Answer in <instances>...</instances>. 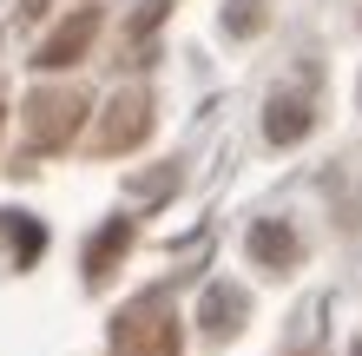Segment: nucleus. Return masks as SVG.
Wrapping results in <instances>:
<instances>
[{
	"label": "nucleus",
	"instance_id": "nucleus-11",
	"mask_svg": "<svg viewBox=\"0 0 362 356\" xmlns=\"http://www.w3.org/2000/svg\"><path fill=\"white\" fill-rule=\"evenodd\" d=\"M7 238L20 244V251H13V264H33V258H40V244H47V231H40L27 212H7Z\"/></svg>",
	"mask_w": 362,
	"mask_h": 356
},
{
	"label": "nucleus",
	"instance_id": "nucleus-8",
	"mask_svg": "<svg viewBox=\"0 0 362 356\" xmlns=\"http://www.w3.org/2000/svg\"><path fill=\"white\" fill-rule=\"evenodd\" d=\"M198 317L211 337H238L244 317H250V297H244V284H211L204 290V304H198Z\"/></svg>",
	"mask_w": 362,
	"mask_h": 356
},
{
	"label": "nucleus",
	"instance_id": "nucleus-2",
	"mask_svg": "<svg viewBox=\"0 0 362 356\" xmlns=\"http://www.w3.org/2000/svg\"><path fill=\"white\" fill-rule=\"evenodd\" d=\"M79 125H86V93H73V86H40L27 99V139L40 145V152H59Z\"/></svg>",
	"mask_w": 362,
	"mask_h": 356
},
{
	"label": "nucleus",
	"instance_id": "nucleus-14",
	"mask_svg": "<svg viewBox=\"0 0 362 356\" xmlns=\"http://www.w3.org/2000/svg\"><path fill=\"white\" fill-rule=\"evenodd\" d=\"M0 119H7V106H0Z\"/></svg>",
	"mask_w": 362,
	"mask_h": 356
},
{
	"label": "nucleus",
	"instance_id": "nucleus-10",
	"mask_svg": "<svg viewBox=\"0 0 362 356\" xmlns=\"http://www.w3.org/2000/svg\"><path fill=\"white\" fill-rule=\"evenodd\" d=\"M125 192L145 198V205L165 198V192H178V165H152V172H132V178H125Z\"/></svg>",
	"mask_w": 362,
	"mask_h": 356
},
{
	"label": "nucleus",
	"instance_id": "nucleus-13",
	"mask_svg": "<svg viewBox=\"0 0 362 356\" xmlns=\"http://www.w3.org/2000/svg\"><path fill=\"white\" fill-rule=\"evenodd\" d=\"M349 356H362V337H356V350H349Z\"/></svg>",
	"mask_w": 362,
	"mask_h": 356
},
{
	"label": "nucleus",
	"instance_id": "nucleus-12",
	"mask_svg": "<svg viewBox=\"0 0 362 356\" xmlns=\"http://www.w3.org/2000/svg\"><path fill=\"white\" fill-rule=\"evenodd\" d=\"M158 13H165V0H139V20H132V33L145 40V33H152V27H158Z\"/></svg>",
	"mask_w": 362,
	"mask_h": 356
},
{
	"label": "nucleus",
	"instance_id": "nucleus-1",
	"mask_svg": "<svg viewBox=\"0 0 362 356\" xmlns=\"http://www.w3.org/2000/svg\"><path fill=\"white\" fill-rule=\"evenodd\" d=\"M112 350H119V356H185V350H178V323H172L165 290H145V297L112 323Z\"/></svg>",
	"mask_w": 362,
	"mask_h": 356
},
{
	"label": "nucleus",
	"instance_id": "nucleus-5",
	"mask_svg": "<svg viewBox=\"0 0 362 356\" xmlns=\"http://www.w3.org/2000/svg\"><path fill=\"white\" fill-rule=\"evenodd\" d=\"M132 238H139L132 218H105L99 231H93V244H86V284H105V277H112V270L125 264V251H132Z\"/></svg>",
	"mask_w": 362,
	"mask_h": 356
},
{
	"label": "nucleus",
	"instance_id": "nucleus-7",
	"mask_svg": "<svg viewBox=\"0 0 362 356\" xmlns=\"http://www.w3.org/2000/svg\"><path fill=\"white\" fill-rule=\"evenodd\" d=\"M310 125H316V106L303 93H276L270 113H264V139L270 145H296V139H310Z\"/></svg>",
	"mask_w": 362,
	"mask_h": 356
},
{
	"label": "nucleus",
	"instance_id": "nucleus-9",
	"mask_svg": "<svg viewBox=\"0 0 362 356\" xmlns=\"http://www.w3.org/2000/svg\"><path fill=\"white\" fill-rule=\"evenodd\" d=\"M270 27V7L264 0H224V33L230 40H257Z\"/></svg>",
	"mask_w": 362,
	"mask_h": 356
},
{
	"label": "nucleus",
	"instance_id": "nucleus-6",
	"mask_svg": "<svg viewBox=\"0 0 362 356\" xmlns=\"http://www.w3.org/2000/svg\"><path fill=\"white\" fill-rule=\"evenodd\" d=\"M244 244H250V258H257L264 270H290L296 258H303V238H296V231H290L284 218H257V224H250V238H244Z\"/></svg>",
	"mask_w": 362,
	"mask_h": 356
},
{
	"label": "nucleus",
	"instance_id": "nucleus-3",
	"mask_svg": "<svg viewBox=\"0 0 362 356\" xmlns=\"http://www.w3.org/2000/svg\"><path fill=\"white\" fill-rule=\"evenodd\" d=\"M145 132H152V99L145 93H119L112 106H105L99 132H93V152H132Z\"/></svg>",
	"mask_w": 362,
	"mask_h": 356
},
{
	"label": "nucleus",
	"instance_id": "nucleus-4",
	"mask_svg": "<svg viewBox=\"0 0 362 356\" xmlns=\"http://www.w3.org/2000/svg\"><path fill=\"white\" fill-rule=\"evenodd\" d=\"M93 33H99V13L93 7H79L66 27H53L47 40H40V53H33V67H47V73H59V67H73V59H86V47H93Z\"/></svg>",
	"mask_w": 362,
	"mask_h": 356
}]
</instances>
